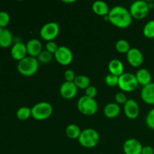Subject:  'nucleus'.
Returning <instances> with one entry per match:
<instances>
[{
  "mask_svg": "<svg viewBox=\"0 0 154 154\" xmlns=\"http://www.w3.org/2000/svg\"><path fill=\"white\" fill-rule=\"evenodd\" d=\"M123 110H124L125 115L129 119L134 120V119H136L139 115V105L135 99H128L127 102L124 104Z\"/></svg>",
  "mask_w": 154,
  "mask_h": 154,
  "instance_id": "nucleus-13",
  "label": "nucleus"
},
{
  "mask_svg": "<svg viewBox=\"0 0 154 154\" xmlns=\"http://www.w3.org/2000/svg\"><path fill=\"white\" fill-rule=\"evenodd\" d=\"M78 87L74 82L65 81L60 87V93L63 98L66 99H72L78 94Z\"/></svg>",
  "mask_w": 154,
  "mask_h": 154,
  "instance_id": "nucleus-11",
  "label": "nucleus"
},
{
  "mask_svg": "<svg viewBox=\"0 0 154 154\" xmlns=\"http://www.w3.org/2000/svg\"><path fill=\"white\" fill-rule=\"evenodd\" d=\"M149 3L144 0H137L132 3L129 8L132 18L136 20H143L148 15L150 11Z\"/></svg>",
  "mask_w": 154,
  "mask_h": 154,
  "instance_id": "nucleus-6",
  "label": "nucleus"
},
{
  "mask_svg": "<svg viewBox=\"0 0 154 154\" xmlns=\"http://www.w3.org/2000/svg\"><path fill=\"white\" fill-rule=\"evenodd\" d=\"M132 17L130 11L122 5H116L108 14V20L112 25L118 28H127L132 24Z\"/></svg>",
  "mask_w": 154,
  "mask_h": 154,
  "instance_id": "nucleus-1",
  "label": "nucleus"
},
{
  "mask_svg": "<svg viewBox=\"0 0 154 154\" xmlns=\"http://www.w3.org/2000/svg\"><path fill=\"white\" fill-rule=\"evenodd\" d=\"M98 154H104V153H98Z\"/></svg>",
  "mask_w": 154,
  "mask_h": 154,
  "instance_id": "nucleus-37",
  "label": "nucleus"
},
{
  "mask_svg": "<svg viewBox=\"0 0 154 154\" xmlns=\"http://www.w3.org/2000/svg\"><path fill=\"white\" fill-rule=\"evenodd\" d=\"M60 34L58 23L49 22L42 26L40 29V36L47 42L54 41Z\"/></svg>",
  "mask_w": 154,
  "mask_h": 154,
  "instance_id": "nucleus-8",
  "label": "nucleus"
},
{
  "mask_svg": "<svg viewBox=\"0 0 154 154\" xmlns=\"http://www.w3.org/2000/svg\"><path fill=\"white\" fill-rule=\"evenodd\" d=\"M141 99L147 105H154V83L144 86L141 91Z\"/></svg>",
  "mask_w": 154,
  "mask_h": 154,
  "instance_id": "nucleus-16",
  "label": "nucleus"
},
{
  "mask_svg": "<svg viewBox=\"0 0 154 154\" xmlns=\"http://www.w3.org/2000/svg\"><path fill=\"white\" fill-rule=\"evenodd\" d=\"M92 8H93V12L96 14L99 15V16H105V15L108 16V13L110 11L108 5L105 2L102 1V0L95 1L93 3Z\"/></svg>",
  "mask_w": 154,
  "mask_h": 154,
  "instance_id": "nucleus-20",
  "label": "nucleus"
},
{
  "mask_svg": "<svg viewBox=\"0 0 154 154\" xmlns=\"http://www.w3.org/2000/svg\"><path fill=\"white\" fill-rule=\"evenodd\" d=\"M114 99H115L116 103L118 104V105H123L127 102L128 99L126 97V94L123 92H118L115 94V96H114Z\"/></svg>",
  "mask_w": 154,
  "mask_h": 154,
  "instance_id": "nucleus-31",
  "label": "nucleus"
},
{
  "mask_svg": "<svg viewBox=\"0 0 154 154\" xmlns=\"http://www.w3.org/2000/svg\"><path fill=\"white\" fill-rule=\"evenodd\" d=\"M78 140L82 147L85 148H93L99 143V134L94 129L87 128L81 131Z\"/></svg>",
  "mask_w": 154,
  "mask_h": 154,
  "instance_id": "nucleus-3",
  "label": "nucleus"
},
{
  "mask_svg": "<svg viewBox=\"0 0 154 154\" xmlns=\"http://www.w3.org/2000/svg\"><path fill=\"white\" fill-rule=\"evenodd\" d=\"M11 54L15 60H17L18 62L20 61L23 59L27 57L26 55L28 54H27L26 46L23 42H16L12 47Z\"/></svg>",
  "mask_w": 154,
  "mask_h": 154,
  "instance_id": "nucleus-15",
  "label": "nucleus"
},
{
  "mask_svg": "<svg viewBox=\"0 0 154 154\" xmlns=\"http://www.w3.org/2000/svg\"><path fill=\"white\" fill-rule=\"evenodd\" d=\"M65 79H66V81H68V82H74L75 78H76V75H75V72L72 69H67V70L65 72L64 74Z\"/></svg>",
  "mask_w": 154,
  "mask_h": 154,
  "instance_id": "nucleus-34",
  "label": "nucleus"
},
{
  "mask_svg": "<svg viewBox=\"0 0 154 154\" xmlns=\"http://www.w3.org/2000/svg\"><path fill=\"white\" fill-rule=\"evenodd\" d=\"M142 148L141 143L135 138H129L123 145V150L125 154H141Z\"/></svg>",
  "mask_w": 154,
  "mask_h": 154,
  "instance_id": "nucleus-12",
  "label": "nucleus"
},
{
  "mask_svg": "<svg viewBox=\"0 0 154 154\" xmlns=\"http://www.w3.org/2000/svg\"><path fill=\"white\" fill-rule=\"evenodd\" d=\"M146 124L150 129L154 130V108H152L147 114L145 119Z\"/></svg>",
  "mask_w": 154,
  "mask_h": 154,
  "instance_id": "nucleus-30",
  "label": "nucleus"
},
{
  "mask_svg": "<svg viewBox=\"0 0 154 154\" xmlns=\"http://www.w3.org/2000/svg\"><path fill=\"white\" fill-rule=\"evenodd\" d=\"M74 83L78 89H81V90H86L87 87L91 85L90 84L91 81H90V78L84 75H77L75 81H74Z\"/></svg>",
  "mask_w": 154,
  "mask_h": 154,
  "instance_id": "nucleus-23",
  "label": "nucleus"
},
{
  "mask_svg": "<svg viewBox=\"0 0 154 154\" xmlns=\"http://www.w3.org/2000/svg\"><path fill=\"white\" fill-rule=\"evenodd\" d=\"M141 154H154V149L151 146H143Z\"/></svg>",
  "mask_w": 154,
  "mask_h": 154,
  "instance_id": "nucleus-35",
  "label": "nucleus"
},
{
  "mask_svg": "<svg viewBox=\"0 0 154 154\" xmlns=\"http://www.w3.org/2000/svg\"><path fill=\"white\" fill-rule=\"evenodd\" d=\"M30 117H32V111L28 107H21L17 111V117L20 120H26Z\"/></svg>",
  "mask_w": 154,
  "mask_h": 154,
  "instance_id": "nucleus-25",
  "label": "nucleus"
},
{
  "mask_svg": "<svg viewBox=\"0 0 154 154\" xmlns=\"http://www.w3.org/2000/svg\"><path fill=\"white\" fill-rule=\"evenodd\" d=\"M98 90L97 88L96 87L93 85H90V87H87L85 90V96H88V97L93 98V99H95L96 96H97Z\"/></svg>",
  "mask_w": 154,
  "mask_h": 154,
  "instance_id": "nucleus-33",
  "label": "nucleus"
},
{
  "mask_svg": "<svg viewBox=\"0 0 154 154\" xmlns=\"http://www.w3.org/2000/svg\"><path fill=\"white\" fill-rule=\"evenodd\" d=\"M115 48L116 50L121 54H127L129 50L131 49L129 42H127L125 39H120V40L117 41L116 42Z\"/></svg>",
  "mask_w": 154,
  "mask_h": 154,
  "instance_id": "nucleus-24",
  "label": "nucleus"
},
{
  "mask_svg": "<svg viewBox=\"0 0 154 154\" xmlns=\"http://www.w3.org/2000/svg\"><path fill=\"white\" fill-rule=\"evenodd\" d=\"M143 34L147 38H154V20L148 21L144 25Z\"/></svg>",
  "mask_w": 154,
  "mask_h": 154,
  "instance_id": "nucleus-26",
  "label": "nucleus"
},
{
  "mask_svg": "<svg viewBox=\"0 0 154 154\" xmlns=\"http://www.w3.org/2000/svg\"><path fill=\"white\" fill-rule=\"evenodd\" d=\"M108 70L110 74L120 77V75L124 73V66L123 63L118 59L111 60L108 63Z\"/></svg>",
  "mask_w": 154,
  "mask_h": 154,
  "instance_id": "nucleus-17",
  "label": "nucleus"
},
{
  "mask_svg": "<svg viewBox=\"0 0 154 154\" xmlns=\"http://www.w3.org/2000/svg\"><path fill=\"white\" fill-rule=\"evenodd\" d=\"M65 2H75V1H64Z\"/></svg>",
  "mask_w": 154,
  "mask_h": 154,
  "instance_id": "nucleus-36",
  "label": "nucleus"
},
{
  "mask_svg": "<svg viewBox=\"0 0 154 154\" xmlns=\"http://www.w3.org/2000/svg\"><path fill=\"white\" fill-rule=\"evenodd\" d=\"M13 42V36L10 30L7 28L0 27V47L7 48L11 45Z\"/></svg>",
  "mask_w": 154,
  "mask_h": 154,
  "instance_id": "nucleus-19",
  "label": "nucleus"
},
{
  "mask_svg": "<svg viewBox=\"0 0 154 154\" xmlns=\"http://www.w3.org/2000/svg\"><path fill=\"white\" fill-rule=\"evenodd\" d=\"M120 105L116 102H110L107 104L104 108V114L108 118H115L120 114Z\"/></svg>",
  "mask_w": 154,
  "mask_h": 154,
  "instance_id": "nucleus-21",
  "label": "nucleus"
},
{
  "mask_svg": "<svg viewBox=\"0 0 154 154\" xmlns=\"http://www.w3.org/2000/svg\"><path fill=\"white\" fill-rule=\"evenodd\" d=\"M81 131L82 130H81L78 125L69 124L66 126L65 132L68 138H71V139H78L81 133Z\"/></svg>",
  "mask_w": 154,
  "mask_h": 154,
  "instance_id": "nucleus-22",
  "label": "nucleus"
},
{
  "mask_svg": "<svg viewBox=\"0 0 154 154\" xmlns=\"http://www.w3.org/2000/svg\"><path fill=\"white\" fill-rule=\"evenodd\" d=\"M32 117L36 120H45L53 114L54 108L51 104L47 102H38L31 108Z\"/></svg>",
  "mask_w": 154,
  "mask_h": 154,
  "instance_id": "nucleus-5",
  "label": "nucleus"
},
{
  "mask_svg": "<svg viewBox=\"0 0 154 154\" xmlns=\"http://www.w3.org/2000/svg\"><path fill=\"white\" fill-rule=\"evenodd\" d=\"M39 69V62L37 58L27 56L18 62L17 70L23 76L29 77L35 75Z\"/></svg>",
  "mask_w": 154,
  "mask_h": 154,
  "instance_id": "nucleus-2",
  "label": "nucleus"
},
{
  "mask_svg": "<svg viewBox=\"0 0 154 154\" xmlns=\"http://www.w3.org/2000/svg\"><path fill=\"white\" fill-rule=\"evenodd\" d=\"M138 83L135 75L124 72L119 77L118 87L124 92H132L138 87Z\"/></svg>",
  "mask_w": 154,
  "mask_h": 154,
  "instance_id": "nucleus-7",
  "label": "nucleus"
},
{
  "mask_svg": "<svg viewBox=\"0 0 154 154\" xmlns=\"http://www.w3.org/2000/svg\"><path fill=\"white\" fill-rule=\"evenodd\" d=\"M45 48H46V51L48 52L51 53L52 54H55V53L57 52V51L58 50L59 46L57 45V43L54 42V41H51V42H48L45 45Z\"/></svg>",
  "mask_w": 154,
  "mask_h": 154,
  "instance_id": "nucleus-32",
  "label": "nucleus"
},
{
  "mask_svg": "<svg viewBox=\"0 0 154 154\" xmlns=\"http://www.w3.org/2000/svg\"><path fill=\"white\" fill-rule=\"evenodd\" d=\"M54 58L60 65L68 66L73 61V53L68 47L60 46L54 54Z\"/></svg>",
  "mask_w": 154,
  "mask_h": 154,
  "instance_id": "nucleus-9",
  "label": "nucleus"
},
{
  "mask_svg": "<svg viewBox=\"0 0 154 154\" xmlns=\"http://www.w3.org/2000/svg\"><path fill=\"white\" fill-rule=\"evenodd\" d=\"M135 75L136 77L138 84L143 86V87L152 82L151 74H150V71L147 70V69H140Z\"/></svg>",
  "mask_w": 154,
  "mask_h": 154,
  "instance_id": "nucleus-18",
  "label": "nucleus"
},
{
  "mask_svg": "<svg viewBox=\"0 0 154 154\" xmlns=\"http://www.w3.org/2000/svg\"><path fill=\"white\" fill-rule=\"evenodd\" d=\"M54 55L51 53L48 52L47 51H43L38 57H37L39 63H43V64H47V63H51L53 60Z\"/></svg>",
  "mask_w": 154,
  "mask_h": 154,
  "instance_id": "nucleus-27",
  "label": "nucleus"
},
{
  "mask_svg": "<svg viewBox=\"0 0 154 154\" xmlns=\"http://www.w3.org/2000/svg\"><path fill=\"white\" fill-rule=\"evenodd\" d=\"M126 59L129 64L133 67H139L144 63V56L141 51L136 48H131L126 54Z\"/></svg>",
  "mask_w": 154,
  "mask_h": 154,
  "instance_id": "nucleus-10",
  "label": "nucleus"
},
{
  "mask_svg": "<svg viewBox=\"0 0 154 154\" xmlns=\"http://www.w3.org/2000/svg\"><path fill=\"white\" fill-rule=\"evenodd\" d=\"M10 22V15L8 12L2 11H0V27L6 28Z\"/></svg>",
  "mask_w": 154,
  "mask_h": 154,
  "instance_id": "nucleus-29",
  "label": "nucleus"
},
{
  "mask_svg": "<svg viewBox=\"0 0 154 154\" xmlns=\"http://www.w3.org/2000/svg\"><path fill=\"white\" fill-rule=\"evenodd\" d=\"M27 54L29 57L37 58L39 54L42 52V44L40 40L37 38H32L27 42L26 45Z\"/></svg>",
  "mask_w": 154,
  "mask_h": 154,
  "instance_id": "nucleus-14",
  "label": "nucleus"
},
{
  "mask_svg": "<svg viewBox=\"0 0 154 154\" xmlns=\"http://www.w3.org/2000/svg\"><path fill=\"white\" fill-rule=\"evenodd\" d=\"M77 106L80 112L86 116L94 115L99 109V105L96 99L87 96H83L80 98Z\"/></svg>",
  "mask_w": 154,
  "mask_h": 154,
  "instance_id": "nucleus-4",
  "label": "nucleus"
},
{
  "mask_svg": "<svg viewBox=\"0 0 154 154\" xmlns=\"http://www.w3.org/2000/svg\"><path fill=\"white\" fill-rule=\"evenodd\" d=\"M118 81H119V77L115 76V75H112V74H108L105 76V82L107 86L108 87H114L116 86H118Z\"/></svg>",
  "mask_w": 154,
  "mask_h": 154,
  "instance_id": "nucleus-28",
  "label": "nucleus"
}]
</instances>
